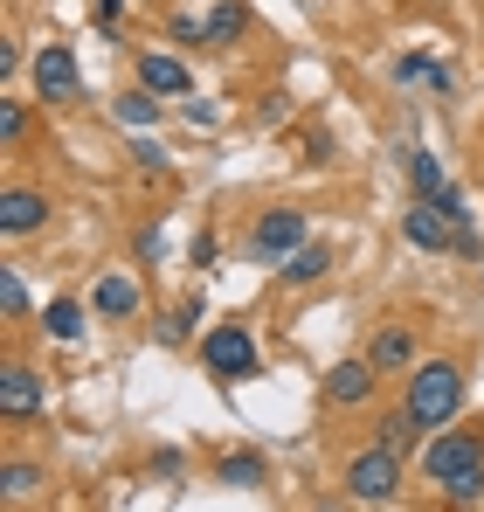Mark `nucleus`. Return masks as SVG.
<instances>
[{"instance_id": "nucleus-26", "label": "nucleus", "mask_w": 484, "mask_h": 512, "mask_svg": "<svg viewBox=\"0 0 484 512\" xmlns=\"http://www.w3.org/2000/svg\"><path fill=\"white\" fill-rule=\"evenodd\" d=\"M132 160H139L146 173H166V146L160 139H132Z\"/></svg>"}, {"instance_id": "nucleus-31", "label": "nucleus", "mask_w": 484, "mask_h": 512, "mask_svg": "<svg viewBox=\"0 0 484 512\" xmlns=\"http://www.w3.org/2000/svg\"><path fill=\"white\" fill-rule=\"evenodd\" d=\"M139 256H166V236H160V229H139Z\"/></svg>"}, {"instance_id": "nucleus-16", "label": "nucleus", "mask_w": 484, "mask_h": 512, "mask_svg": "<svg viewBox=\"0 0 484 512\" xmlns=\"http://www.w3.org/2000/svg\"><path fill=\"white\" fill-rule=\"evenodd\" d=\"M160 90H125V97H118V104H111V111H118V125H132V132H153V125H160Z\"/></svg>"}, {"instance_id": "nucleus-4", "label": "nucleus", "mask_w": 484, "mask_h": 512, "mask_svg": "<svg viewBox=\"0 0 484 512\" xmlns=\"http://www.w3.org/2000/svg\"><path fill=\"white\" fill-rule=\"evenodd\" d=\"M201 367H208L215 381H256V340H249L242 326H215V333L201 340Z\"/></svg>"}, {"instance_id": "nucleus-29", "label": "nucleus", "mask_w": 484, "mask_h": 512, "mask_svg": "<svg viewBox=\"0 0 484 512\" xmlns=\"http://www.w3.org/2000/svg\"><path fill=\"white\" fill-rule=\"evenodd\" d=\"M222 263V243L215 236H194V270H215Z\"/></svg>"}, {"instance_id": "nucleus-5", "label": "nucleus", "mask_w": 484, "mask_h": 512, "mask_svg": "<svg viewBox=\"0 0 484 512\" xmlns=\"http://www.w3.org/2000/svg\"><path fill=\"white\" fill-rule=\"evenodd\" d=\"M298 243H305V215H298V208H270V215H256V229H249V263H284Z\"/></svg>"}, {"instance_id": "nucleus-13", "label": "nucleus", "mask_w": 484, "mask_h": 512, "mask_svg": "<svg viewBox=\"0 0 484 512\" xmlns=\"http://www.w3.org/2000/svg\"><path fill=\"white\" fill-rule=\"evenodd\" d=\"M367 360H374L381 374H402V367H415V333H408V326H381V333L367 340Z\"/></svg>"}, {"instance_id": "nucleus-8", "label": "nucleus", "mask_w": 484, "mask_h": 512, "mask_svg": "<svg viewBox=\"0 0 484 512\" xmlns=\"http://www.w3.org/2000/svg\"><path fill=\"white\" fill-rule=\"evenodd\" d=\"M28 77H35V97H42V104H70V97L83 90V77H77V56H70L63 42H49V49H42V56L28 63Z\"/></svg>"}, {"instance_id": "nucleus-23", "label": "nucleus", "mask_w": 484, "mask_h": 512, "mask_svg": "<svg viewBox=\"0 0 484 512\" xmlns=\"http://www.w3.org/2000/svg\"><path fill=\"white\" fill-rule=\"evenodd\" d=\"M173 42H187V49H215L208 42V14H173V28H166Z\"/></svg>"}, {"instance_id": "nucleus-28", "label": "nucleus", "mask_w": 484, "mask_h": 512, "mask_svg": "<svg viewBox=\"0 0 484 512\" xmlns=\"http://www.w3.org/2000/svg\"><path fill=\"white\" fill-rule=\"evenodd\" d=\"M180 111H187V125H201V132H208V125H215V118H222V111H215V104H208V97H187V104H180Z\"/></svg>"}, {"instance_id": "nucleus-18", "label": "nucleus", "mask_w": 484, "mask_h": 512, "mask_svg": "<svg viewBox=\"0 0 484 512\" xmlns=\"http://www.w3.org/2000/svg\"><path fill=\"white\" fill-rule=\"evenodd\" d=\"M35 492H42V464L7 457V464H0V499H7V506H21V499H35Z\"/></svg>"}, {"instance_id": "nucleus-22", "label": "nucleus", "mask_w": 484, "mask_h": 512, "mask_svg": "<svg viewBox=\"0 0 484 512\" xmlns=\"http://www.w3.org/2000/svg\"><path fill=\"white\" fill-rule=\"evenodd\" d=\"M408 180H415V194H422V201L450 187V180H443V167H436V153H408Z\"/></svg>"}, {"instance_id": "nucleus-1", "label": "nucleus", "mask_w": 484, "mask_h": 512, "mask_svg": "<svg viewBox=\"0 0 484 512\" xmlns=\"http://www.w3.org/2000/svg\"><path fill=\"white\" fill-rule=\"evenodd\" d=\"M422 478L450 499V506H478L484 499V436L478 429H429L422 443Z\"/></svg>"}, {"instance_id": "nucleus-12", "label": "nucleus", "mask_w": 484, "mask_h": 512, "mask_svg": "<svg viewBox=\"0 0 484 512\" xmlns=\"http://www.w3.org/2000/svg\"><path fill=\"white\" fill-rule=\"evenodd\" d=\"M139 84L160 90V97H194V70L180 56H166V49H146L139 56Z\"/></svg>"}, {"instance_id": "nucleus-6", "label": "nucleus", "mask_w": 484, "mask_h": 512, "mask_svg": "<svg viewBox=\"0 0 484 512\" xmlns=\"http://www.w3.org/2000/svg\"><path fill=\"white\" fill-rule=\"evenodd\" d=\"M402 236H408V243H415V250H422V256L464 250V229H457V222H450V215H443L436 201H422V194H415V208H408V215H402Z\"/></svg>"}, {"instance_id": "nucleus-24", "label": "nucleus", "mask_w": 484, "mask_h": 512, "mask_svg": "<svg viewBox=\"0 0 484 512\" xmlns=\"http://www.w3.org/2000/svg\"><path fill=\"white\" fill-rule=\"evenodd\" d=\"M21 139H28V111H21V104H14V97H0V146H7V153H14V146H21Z\"/></svg>"}, {"instance_id": "nucleus-14", "label": "nucleus", "mask_w": 484, "mask_h": 512, "mask_svg": "<svg viewBox=\"0 0 484 512\" xmlns=\"http://www.w3.org/2000/svg\"><path fill=\"white\" fill-rule=\"evenodd\" d=\"M277 270H284V284H319L325 270H332V250H325V243H312V236H305V243H298V250L284 256V263H277Z\"/></svg>"}, {"instance_id": "nucleus-7", "label": "nucleus", "mask_w": 484, "mask_h": 512, "mask_svg": "<svg viewBox=\"0 0 484 512\" xmlns=\"http://www.w3.org/2000/svg\"><path fill=\"white\" fill-rule=\"evenodd\" d=\"M42 402H49L42 374L28 360H7L0 367V423H28V416H42Z\"/></svg>"}, {"instance_id": "nucleus-15", "label": "nucleus", "mask_w": 484, "mask_h": 512, "mask_svg": "<svg viewBox=\"0 0 484 512\" xmlns=\"http://www.w3.org/2000/svg\"><path fill=\"white\" fill-rule=\"evenodd\" d=\"M215 478L236 485V492H256V485H270V464H263L256 450H229V457L215 464Z\"/></svg>"}, {"instance_id": "nucleus-27", "label": "nucleus", "mask_w": 484, "mask_h": 512, "mask_svg": "<svg viewBox=\"0 0 484 512\" xmlns=\"http://www.w3.org/2000/svg\"><path fill=\"white\" fill-rule=\"evenodd\" d=\"M395 77H402V84H429V77H436V63H429V56H402V63H395Z\"/></svg>"}, {"instance_id": "nucleus-21", "label": "nucleus", "mask_w": 484, "mask_h": 512, "mask_svg": "<svg viewBox=\"0 0 484 512\" xmlns=\"http://www.w3.org/2000/svg\"><path fill=\"white\" fill-rule=\"evenodd\" d=\"M0 312H7V326H21V319H28V284H21V270H14V263L0 270Z\"/></svg>"}, {"instance_id": "nucleus-2", "label": "nucleus", "mask_w": 484, "mask_h": 512, "mask_svg": "<svg viewBox=\"0 0 484 512\" xmlns=\"http://www.w3.org/2000/svg\"><path fill=\"white\" fill-rule=\"evenodd\" d=\"M402 409L422 429L457 423V409H464V367H457V360H415V367H408V402Z\"/></svg>"}, {"instance_id": "nucleus-20", "label": "nucleus", "mask_w": 484, "mask_h": 512, "mask_svg": "<svg viewBox=\"0 0 484 512\" xmlns=\"http://www.w3.org/2000/svg\"><path fill=\"white\" fill-rule=\"evenodd\" d=\"M422 436H429V429L415 423L408 409H402V416H388V423H381V443H388V450H402V457H408V450H422Z\"/></svg>"}, {"instance_id": "nucleus-17", "label": "nucleus", "mask_w": 484, "mask_h": 512, "mask_svg": "<svg viewBox=\"0 0 484 512\" xmlns=\"http://www.w3.org/2000/svg\"><path fill=\"white\" fill-rule=\"evenodd\" d=\"M242 35H249V7H242V0H215V7H208V42L229 49Z\"/></svg>"}, {"instance_id": "nucleus-30", "label": "nucleus", "mask_w": 484, "mask_h": 512, "mask_svg": "<svg viewBox=\"0 0 484 512\" xmlns=\"http://www.w3.org/2000/svg\"><path fill=\"white\" fill-rule=\"evenodd\" d=\"M118 14H125V0H97V7H90V21H97V28H111Z\"/></svg>"}, {"instance_id": "nucleus-19", "label": "nucleus", "mask_w": 484, "mask_h": 512, "mask_svg": "<svg viewBox=\"0 0 484 512\" xmlns=\"http://www.w3.org/2000/svg\"><path fill=\"white\" fill-rule=\"evenodd\" d=\"M42 326H49V340L77 346V340H83V305H70V298H56V305L42 312Z\"/></svg>"}, {"instance_id": "nucleus-9", "label": "nucleus", "mask_w": 484, "mask_h": 512, "mask_svg": "<svg viewBox=\"0 0 484 512\" xmlns=\"http://www.w3.org/2000/svg\"><path fill=\"white\" fill-rule=\"evenodd\" d=\"M374 388H381V367L374 360H339L325 374V402L332 409H360V402H374Z\"/></svg>"}, {"instance_id": "nucleus-25", "label": "nucleus", "mask_w": 484, "mask_h": 512, "mask_svg": "<svg viewBox=\"0 0 484 512\" xmlns=\"http://www.w3.org/2000/svg\"><path fill=\"white\" fill-rule=\"evenodd\" d=\"M194 319H201V298H180V305H173V319H166V340L180 346L187 333H194Z\"/></svg>"}, {"instance_id": "nucleus-3", "label": "nucleus", "mask_w": 484, "mask_h": 512, "mask_svg": "<svg viewBox=\"0 0 484 512\" xmlns=\"http://www.w3.org/2000/svg\"><path fill=\"white\" fill-rule=\"evenodd\" d=\"M395 492H402V450L374 443V450H360V457L346 464V499H353V506H388Z\"/></svg>"}, {"instance_id": "nucleus-10", "label": "nucleus", "mask_w": 484, "mask_h": 512, "mask_svg": "<svg viewBox=\"0 0 484 512\" xmlns=\"http://www.w3.org/2000/svg\"><path fill=\"white\" fill-rule=\"evenodd\" d=\"M42 222H49V194H35V187H7V194H0V236L21 243V236H35Z\"/></svg>"}, {"instance_id": "nucleus-11", "label": "nucleus", "mask_w": 484, "mask_h": 512, "mask_svg": "<svg viewBox=\"0 0 484 512\" xmlns=\"http://www.w3.org/2000/svg\"><path fill=\"white\" fill-rule=\"evenodd\" d=\"M90 312H97V319H132V312H139V277H132V270H104V277L90 284Z\"/></svg>"}]
</instances>
